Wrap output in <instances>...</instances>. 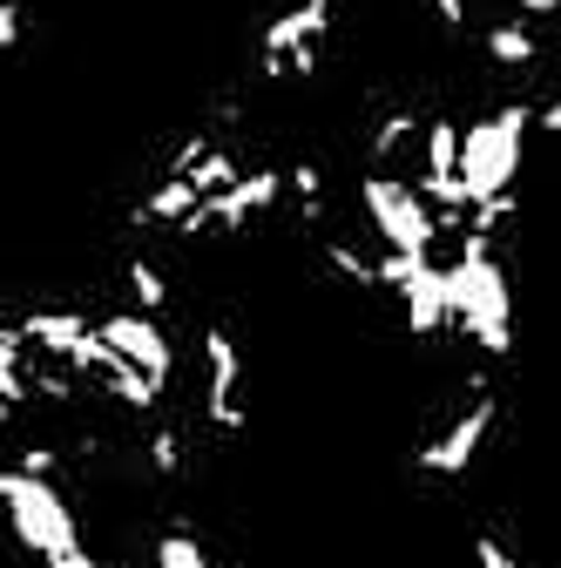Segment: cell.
Listing matches in <instances>:
<instances>
[{"mask_svg":"<svg viewBox=\"0 0 561 568\" xmlns=\"http://www.w3.org/2000/svg\"><path fill=\"white\" fill-rule=\"evenodd\" d=\"M528 129H534V115H528L521 102H508V109H494V115H480V122L460 129V156H453L460 203H487V196L514 190L521 150H528Z\"/></svg>","mask_w":561,"mask_h":568,"instance_id":"1","label":"cell"},{"mask_svg":"<svg viewBox=\"0 0 561 568\" xmlns=\"http://www.w3.org/2000/svg\"><path fill=\"white\" fill-rule=\"evenodd\" d=\"M150 568H210V548H203L190 528H170V535H156Z\"/></svg>","mask_w":561,"mask_h":568,"instance_id":"12","label":"cell"},{"mask_svg":"<svg viewBox=\"0 0 561 568\" xmlns=\"http://www.w3.org/2000/svg\"><path fill=\"white\" fill-rule=\"evenodd\" d=\"M434 14H440L447 34H467V0H434Z\"/></svg>","mask_w":561,"mask_h":568,"instance_id":"15","label":"cell"},{"mask_svg":"<svg viewBox=\"0 0 561 568\" xmlns=\"http://www.w3.org/2000/svg\"><path fill=\"white\" fill-rule=\"evenodd\" d=\"M190 210H196V190H190L183 176H163L143 203H135V224H170V231H176Z\"/></svg>","mask_w":561,"mask_h":568,"instance_id":"7","label":"cell"},{"mask_svg":"<svg viewBox=\"0 0 561 568\" xmlns=\"http://www.w3.org/2000/svg\"><path fill=\"white\" fill-rule=\"evenodd\" d=\"M332 14H338V0H292V8L264 28V41H257L264 82H285V54H298V48H325Z\"/></svg>","mask_w":561,"mask_h":568,"instance_id":"6","label":"cell"},{"mask_svg":"<svg viewBox=\"0 0 561 568\" xmlns=\"http://www.w3.org/2000/svg\"><path fill=\"white\" fill-rule=\"evenodd\" d=\"M122 366H135L150 386H163L170 393V373H176V345H170V332L156 325V318H143V312H109V318H95L89 325Z\"/></svg>","mask_w":561,"mask_h":568,"instance_id":"5","label":"cell"},{"mask_svg":"<svg viewBox=\"0 0 561 568\" xmlns=\"http://www.w3.org/2000/svg\"><path fill=\"white\" fill-rule=\"evenodd\" d=\"M21 41V8L14 0H0V48H14Z\"/></svg>","mask_w":561,"mask_h":568,"instance_id":"16","label":"cell"},{"mask_svg":"<svg viewBox=\"0 0 561 568\" xmlns=\"http://www.w3.org/2000/svg\"><path fill=\"white\" fill-rule=\"evenodd\" d=\"M318 257L332 264V277L353 284V292H379V284H373V257H366V251H353L345 237H325V244H318Z\"/></svg>","mask_w":561,"mask_h":568,"instance_id":"11","label":"cell"},{"mask_svg":"<svg viewBox=\"0 0 561 568\" xmlns=\"http://www.w3.org/2000/svg\"><path fill=\"white\" fill-rule=\"evenodd\" d=\"M406 142H419V115L412 109H386L379 115V129H373V142H366V156H373V170H386Z\"/></svg>","mask_w":561,"mask_h":568,"instance_id":"9","label":"cell"},{"mask_svg":"<svg viewBox=\"0 0 561 568\" xmlns=\"http://www.w3.org/2000/svg\"><path fill=\"white\" fill-rule=\"evenodd\" d=\"M129 298H135V312H143V318H163L170 312V277L150 264V257H129Z\"/></svg>","mask_w":561,"mask_h":568,"instance_id":"10","label":"cell"},{"mask_svg":"<svg viewBox=\"0 0 561 568\" xmlns=\"http://www.w3.org/2000/svg\"><path fill=\"white\" fill-rule=\"evenodd\" d=\"M0 325H8V312H0Z\"/></svg>","mask_w":561,"mask_h":568,"instance_id":"18","label":"cell"},{"mask_svg":"<svg viewBox=\"0 0 561 568\" xmlns=\"http://www.w3.org/2000/svg\"><path fill=\"white\" fill-rule=\"evenodd\" d=\"M494 419H501V399L480 386V393H473V399H467L447 426H440V434L412 454V474H427V480H460V474L480 460L487 434H494Z\"/></svg>","mask_w":561,"mask_h":568,"instance_id":"3","label":"cell"},{"mask_svg":"<svg viewBox=\"0 0 561 568\" xmlns=\"http://www.w3.org/2000/svg\"><path fill=\"white\" fill-rule=\"evenodd\" d=\"M150 474L156 480L183 474V434H176V426H156V434H150Z\"/></svg>","mask_w":561,"mask_h":568,"instance_id":"13","label":"cell"},{"mask_svg":"<svg viewBox=\"0 0 561 568\" xmlns=\"http://www.w3.org/2000/svg\"><path fill=\"white\" fill-rule=\"evenodd\" d=\"M480 48H487V61H501V68H534V54H541L534 28H521V21L487 28V34H480Z\"/></svg>","mask_w":561,"mask_h":568,"instance_id":"8","label":"cell"},{"mask_svg":"<svg viewBox=\"0 0 561 568\" xmlns=\"http://www.w3.org/2000/svg\"><path fill=\"white\" fill-rule=\"evenodd\" d=\"M359 203H366V224H373V237H379L386 251L419 257V251L434 244V210L419 203V190H412L406 176L373 170V176L359 183Z\"/></svg>","mask_w":561,"mask_h":568,"instance_id":"2","label":"cell"},{"mask_svg":"<svg viewBox=\"0 0 561 568\" xmlns=\"http://www.w3.org/2000/svg\"><path fill=\"white\" fill-rule=\"evenodd\" d=\"M521 14H528V21H548V14H554V0H521Z\"/></svg>","mask_w":561,"mask_h":568,"instance_id":"17","label":"cell"},{"mask_svg":"<svg viewBox=\"0 0 561 568\" xmlns=\"http://www.w3.org/2000/svg\"><path fill=\"white\" fill-rule=\"evenodd\" d=\"M467 555H473V568H521V561H514V548H508L501 535H473V541H467Z\"/></svg>","mask_w":561,"mask_h":568,"instance_id":"14","label":"cell"},{"mask_svg":"<svg viewBox=\"0 0 561 568\" xmlns=\"http://www.w3.org/2000/svg\"><path fill=\"white\" fill-rule=\"evenodd\" d=\"M203 419L217 434H244V352L224 325H203Z\"/></svg>","mask_w":561,"mask_h":568,"instance_id":"4","label":"cell"}]
</instances>
